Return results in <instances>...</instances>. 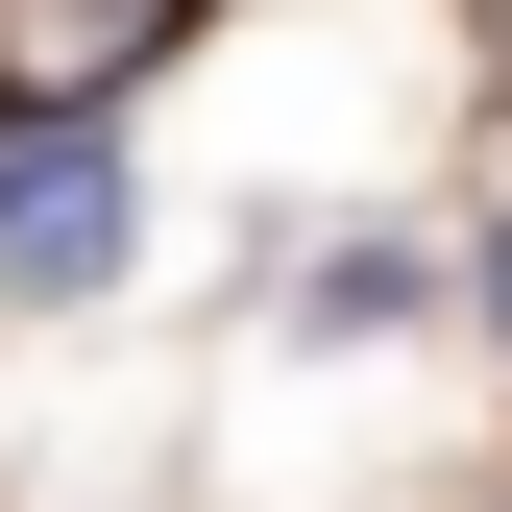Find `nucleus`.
Returning <instances> with one entry per match:
<instances>
[{
	"instance_id": "obj_1",
	"label": "nucleus",
	"mask_w": 512,
	"mask_h": 512,
	"mask_svg": "<svg viewBox=\"0 0 512 512\" xmlns=\"http://www.w3.org/2000/svg\"><path fill=\"white\" fill-rule=\"evenodd\" d=\"M98 269H122V147L0 98V293H98Z\"/></svg>"
},
{
	"instance_id": "obj_2",
	"label": "nucleus",
	"mask_w": 512,
	"mask_h": 512,
	"mask_svg": "<svg viewBox=\"0 0 512 512\" xmlns=\"http://www.w3.org/2000/svg\"><path fill=\"white\" fill-rule=\"evenodd\" d=\"M171 25H196V0H0V98H25V122H98Z\"/></svg>"
},
{
	"instance_id": "obj_3",
	"label": "nucleus",
	"mask_w": 512,
	"mask_h": 512,
	"mask_svg": "<svg viewBox=\"0 0 512 512\" xmlns=\"http://www.w3.org/2000/svg\"><path fill=\"white\" fill-rule=\"evenodd\" d=\"M293 317H317V342H366V317H415V269H391V244H317V269H293Z\"/></svg>"
},
{
	"instance_id": "obj_4",
	"label": "nucleus",
	"mask_w": 512,
	"mask_h": 512,
	"mask_svg": "<svg viewBox=\"0 0 512 512\" xmlns=\"http://www.w3.org/2000/svg\"><path fill=\"white\" fill-rule=\"evenodd\" d=\"M488 317H512V220H488Z\"/></svg>"
},
{
	"instance_id": "obj_5",
	"label": "nucleus",
	"mask_w": 512,
	"mask_h": 512,
	"mask_svg": "<svg viewBox=\"0 0 512 512\" xmlns=\"http://www.w3.org/2000/svg\"><path fill=\"white\" fill-rule=\"evenodd\" d=\"M488 49H512V25H488Z\"/></svg>"
}]
</instances>
